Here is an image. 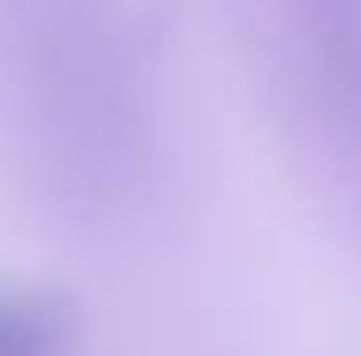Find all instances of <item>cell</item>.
I'll use <instances>...</instances> for the list:
<instances>
[{
  "instance_id": "cell-1",
  "label": "cell",
  "mask_w": 361,
  "mask_h": 356,
  "mask_svg": "<svg viewBox=\"0 0 361 356\" xmlns=\"http://www.w3.org/2000/svg\"><path fill=\"white\" fill-rule=\"evenodd\" d=\"M68 317L49 297L0 293V356H63Z\"/></svg>"
}]
</instances>
